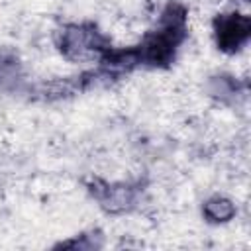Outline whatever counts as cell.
I'll return each mask as SVG.
<instances>
[{"instance_id": "cell-4", "label": "cell", "mask_w": 251, "mask_h": 251, "mask_svg": "<svg viewBox=\"0 0 251 251\" xmlns=\"http://www.w3.org/2000/svg\"><path fill=\"white\" fill-rule=\"evenodd\" d=\"M86 186H88V192L94 196V200L100 204V208L106 210L108 214L129 212L131 208H135L139 192H141L139 184L106 182V180H100V178L90 180Z\"/></svg>"}, {"instance_id": "cell-6", "label": "cell", "mask_w": 251, "mask_h": 251, "mask_svg": "<svg viewBox=\"0 0 251 251\" xmlns=\"http://www.w3.org/2000/svg\"><path fill=\"white\" fill-rule=\"evenodd\" d=\"M235 204L226 196H212L202 206V214L210 224H226L235 216Z\"/></svg>"}, {"instance_id": "cell-2", "label": "cell", "mask_w": 251, "mask_h": 251, "mask_svg": "<svg viewBox=\"0 0 251 251\" xmlns=\"http://www.w3.org/2000/svg\"><path fill=\"white\" fill-rule=\"evenodd\" d=\"M59 53L75 63L80 61H90V59H100L110 47L112 41L108 35L100 31V27L92 22H82V24H67L57 31L55 37Z\"/></svg>"}, {"instance_id": "cell-5", "label": "cell", "mask_w": 251, "mask_h": 251, "mask_svg": "<svg viewBox=\"0 0 251 251\" xmlns=\"http://www.w3.org/2000/svg\"><path fill=\"white\" fill-rule=\"evenodd\" d=\"M24 82L22 63L14 53H0V88L16 92Z\"/></svg>"}, {"instance_id": "cell-7", "label": "cell", "mask_w": 251, "mask_h": 251, "mask_svg": "<svg viewBox=\"0 0 251 251\" xmlns=\"http://www.w3.org/2000/svg\"><path fill=\"white\" fill-rule=\"evenodd\" d=\"M96 237H100V231H92V233H80L73 239H67V241H61L55 245V249H98L102 247V239L96 241Z\"/></svg>"}, {"instance_id": "cell-1", "label": "cell", "mask_w": 251, "mask_h": 251, "mask_svg": "<svg viewBox=\"0 0 251 251\" xmlns=\"http://www.w3.org/2000/svg\"><path fill=\"white\" fill-rule=\"evenodd\" d=\"M188 35V10L180 2H169L157 25L135 45L139 65L151 69H167L175 63L176 51Z\"/></svg>"}, {"instance_id": "cell-3", "label": "cell", "mask_w": 251, "mask_h": 251, "mask_svg": "<svg viewBox=\"0 0 251 251\" xmlns=\"http://www.w3.org/2000/svg\"><path fill=\"white\" fill-rule=\"evenodd\" d=\"M216 47L222 53L233 55L241 51L251 37V18L241 12H224L212 20Z\"/></svg>"}]
</instances>
